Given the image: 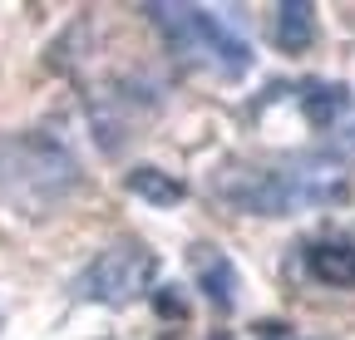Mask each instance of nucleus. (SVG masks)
<instances>
[{
	"label": "nucleus",
	"mask_w": 355,
	"mask_h": 340,
	"mask_svg": "<svg viewBox=\"0 0 355 340\" xmlns=\"http://www.w3.org/2000/svg\"><path fill=\"white\" fill-rule=\"evenodd\" d=\"M79 188V163L74 153L50 138V134H0V202L25 212V217H44L69 202Z\"/></svg>",
	"instance_id": "nucleus-1"
},
{
	"label": "nucleus",
	"mask_w": 355,
	"mask_h": 340,
	"mask_svg": "<svg viewBox=\"0 0 355 340\" xmlns=\"http://www.w3.org/2000/svg\"><path fill=\"white\" fill-rule=\"evenodd\" d=\"M148 20L158 25L168 55L183 69H198V74H212V79H242L252 69V45L237 35V25L222 10H207V6H148Z\"/></svg>",
	"instance_id": "nucleus-2"
},
{
	"label": "nucleus",
	"mask_w": 355,
	"mask_h": 340,
	"mask_svg": "<svg viewBox=\"0 0 355 340\" xmlns=\"http://www.w3.org/2000/svg\"><path fill=\"white\" fill-rule=\"evenodd\" d=\"M153 276H158V257L144 242H114L79 271L74 296L94 306H133L139 296L153 291Z\"/></svg>",
	"instance_id": "nucleus-3"
},
{
	"label": "nucleus",
	"mask_w": 355,
	"mask_h": 340,
	"mask_svg": "<svg viewBox=\"0 0 355 340\" xmlns=\"http://www.w3.org/2000/svg\"><path fill=\"white\" fill-rule=\"evenodd\" d=\"M188 262H193V276H198V286H202L207 301L217 311H232L237 306V291H242V276H237V267H232L227 251L212 247V242H198Z\"/></svg>",
	"instance_id": "nucleus-4"
},
{
	"label": "nucleus",
	"mask_w": 355,
	"mask_h": 340,
	"mask_svg": "<svg viewBox=\"0 0 355 340\" xmlns=\"http://www.w3.org/2000/svg\"><path fill=\"white\" fill-rule=\"evenodd\" d=\"M306 271L311 281H321L331 291H350L355 286V242L345 237H321L306 247Z\"/></svg>",
	"instance_id": "nucleus-5"
},
{
	"label": "nucleus",
	"mask_w": 355,
	"mask_h": 340,
	"mask_svg": "<svg viewBox=\"0 0 355 340\" xmlns=\"http://www.w3.org/2000/svg\"><path fill=\"white\" fill-rule=\"evenodd\" d=\"M291 99H296V109L311 129H336L350 109V89L345 84H331V79H301Z\"/></svg>",
	"instance_id": "nucleus-6"
},
{
	"label": "nucleus",
	"mask_w": 355,
	"mask_h": 340,
	"mask_svg": "<svg viewBox=\"0 0 355 340\" xmlns=\"http://www.w3.org/2000/svg\"><path fill=\"white\" fill-rule=\"evenodd\" d=\"M272 45L282 55H301L316 45V6L311 0H286L272 15Z\"/></svg>",
	"instance_id": "nucleus-7"
},
{
	"label": "nucleus",
	"mask_w": 355,
	"mask_h": 340,
	"mask_svg": "<svg viewBox=\"0 0 355 340\" xmlns=\"http://www.w3.org/2000/svg\"><path fill=\"white\" fill-rule=\"evenodd\" d=\"M123 188L139 197V202H148V207H178V202L188 197V183H183V178H173V173H163V168H153V163L128 168Z\"/></svg>",
	"instance_id": "nucleus-8"
},
{
	"label": "nucleus",
	"mask_w": 355,
	"mask_h": 340,
	"mask_svg": "<svg viewBox=\"0 0 355 340\" xmlns=\"http://www.w3.org/2000/svg\"><path fill=\"white\" fill-rule=\"evenodd\" d=\"M148 296H153V311L163 321H188V301H183V291H178V286H153Z\"/></svg>",
	"instance_id": "nucleus-9"
},
{
	"label": "nucleus",
	"mask_w": 355,
	"mask_h": 340,
	"mask_svg": "<svg viewBox=\"0 0 355 340\" xmlns=\"http://www.w3.org/2000/svg\"><path fill=\"white\" fill-rule=\"evenodd\" d=\"M212 340H232V335H227V330H217V335H212Z\"/></svg>",
	"instance_id": "nucleus-10"
}]
</instances>
